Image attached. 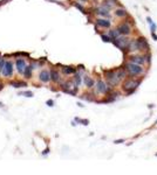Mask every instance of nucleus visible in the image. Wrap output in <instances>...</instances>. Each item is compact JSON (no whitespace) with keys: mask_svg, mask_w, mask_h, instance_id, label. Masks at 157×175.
<instances>
[{"mask_svg":"<svg viewBox=\"0 0 157 175\" xmlns=\"http://www.w3.org/2000/svg\"><path fill=\"white\" fill-rule=\"evenodd\" d=\"M101 39L103 40V42H113L114 39H111L110 35H101Z\"/></svg>","mask_w":157,"mask_h":175,"instance_id":"obj_22","label":"nucleus"},{"mask_svg":"<svg viewBox=\"0 0 157 175\" xmlns=\"http://www.w3.org/2000/svg\"><path fill=\"white\" fill-rule=\"evenodd\" d=\"M4 64H5V62H4V58H0V70H2V68H4Z\"/></svg>","mask_w":157,"mask_h":175,"instance_id":"obj_28","label":"nucleus"},{"mask_svg":"<svg viewBox=\"0 0 157 175\" xmlns=\"http://www.w3.org/2000/svg\"><path fill=\"white\" fill-rule=\"evenodd\" d=\"M82 1H87V0H82Z\"/></svg>","mask_w":157,"mask_h":175,"instance_id":"obj_36","label":"nucleus"},{"mask_svg":"<svg viewBox=\"0 0 157 175\" xmlns=\"http://www.w3.org/2000/svg\"><path fill=\"white\" fill-rule=\"evenodd\" d=\"M75 120H76V121H78V123H82L83 125H88V124H89V121L87 120V119H78V118H76Z\"/></svg>","mask_w":157,"mask_h":175,"instance_id":"obj_24","label":"nucleus"},{"mask_svg":"<svg viewBox=\"0 0 157 175\" xmlns=\"http://www.w3.org/2000/svg\"><path fill=\"white\" fill-rule=\"evenodd\" d=\"M138 44H140V49L141 50H148L149 49V44H148V42L147 40L144 39V37H138Z\"/></svg>","mask_w":157,"mask_h":175,"instance_id":"obj_9","label":"nucleus"},{"mask_svg":"<svg viewBox=\"0 0 157 175\" xmlns=\"http://www.w3.org/2000/svg\"><path fill=\"white\" fill-rule=\"evenodd\" d=\"M11 85L14 88H24V87H26V83H25V82L14 81V82H11Z\"/></svg>","mask_w":157,"mask_h":175,"instance_id":"obj_15","label":"nucleus"},{"mask_svg":"<svg viewBox=\"0 0 157 175\" xmlns=\"http://www.w3.org/2000/svg\"><path fill=\"white\" fill-rule=\"evenodd\" d=\"M20 95L21 96H26V97H33V92H31V91H25V92H22Z\"/></svg>","mask_w":157,"mask_h":175,"instance_id":"obj_25","label":"nucleus"},{"mask_svg":"<svg viewBox=\"0 0 157 175\" xmlns=\"http://www.w3.org/2000/svg\"><path fill=\"white\" fill-rule=\"evenodd\" d=\"M117 74H118V77L122 80V78H124L125 76H127V74H125V71L124 70H118L117 71Z\"/></svg>","mask_w":157,"mask_h":175,"instance_id":"obj_23","label":"nucleus"},{"mask_svg":"<svg viewBox=\"0 0 157 175\" xmlns=\"http://www.w3.org/2000/svg\"><path fill=\"white\" fill-rule=\"evenodd\" d=\"M53 104H54L53 101H47V105H48V106H53Z\"/></svg>","mask_w":157,"mask_h":175,"instance_id":"obj_31","label":"nucleus"},{"mask_svg":"<svg viewBox=\"0 0 157 175\" xmlns=\"http://www.w3.org/2000/svg\"><path fill=\"white\" fill-rule=\"evenodd\" d=\"M51 78H52L54 82H58L59 81V73L56 70H52L51 71Z\"/></svg>","mask_w":157,"mask_h":175,"instance_id":"obj_18","label":"nucleus"},{"mask_svg":"<svg viewBox=\"0 0 157 175\" xmlns=\"http://www.w3.org/2000/svg\"><path fill=\"white\" fill-rule=\"evenodd\" d=\"M85 84H86V85H87L88 88H93V87H94V81H93L90 77L86 76V77H85Z\"/></svg>","mask_w":157,"mask_h":175,"instance_id":"obj_17","label":"nucleus"},{"mask_svg":"<svg viewBox=\"0 0 157 175\" xmlns=\"http://www.w3.org/2000/svg\"><path fill=\"white\" fill-rule=\"evenodd\" d=\"M109 35H110L111 39H114V40H115V39H117V37H118L120 32H118L117 29H113V30H110V32H109Z\"/></svg>","mask_w":157,"mask_h":175,"instance_id":"obj_19","label":"nucleus"},{"mask_svg":"<svg viewBox=\"0 0 157 175\" xmlns=\"http://www.w3.org/2000/svg\"><path fill=\"white\" fill-rule=\"evenodd\" d=\"M24 75L26 78H31L32 77V67H26L24 70Z\"/></svg>","mask_w":157,"mask_h":175,"instance_id":"obj_16","label":"nucleus"},{"mask_svg":"<svg viewBox=\"0 0 157 175\" xmlns=\"http://www.w3.org/2000/svg\"><path fill=\"white\" fill-rule=\"evenodd\" d=\"M115 14H116V16H125L127 15V11L123 9V8H120V9H116Z\"/></svg>","mask_w":157,"mask_h":175,"instance_id":"obj_20","label":"nucleus"},{"mask_svg":"<svg viewBox=\"0 0 157 175\" xmlns=\"http://www.w3.org/2000/svg\"><path fill=\"white\" fill-rule=\"evenodd\" d=\"M4 1H7V0H4ZM4 1H2V2H4Z\"/></svg>","mask_w":157,"mask_h":175,"instance_id":"obj_37","label":"nucleus"},{"mask_svg":"<svg viewBox=\"0 0 157 175\" xmlns=\"http://www.w3.org/2000/svg\"><path fill=\"white\" fill-rule=\"evenodd\" d=\"M17 67H18L19 73H24V70H25V68H26L25 61H24V60H18V61H17Z\"/></svg>","mask_w":157,"mask_h":175,"instance_id":"obj_14","label":"nucleus"},{"mask_svg":"<svg viewBox=\"0 0 157 175\" xmlns=\"http://www.w3.org/2000/svg\"><path fill=\"white\" fill-rule=\"evenodd\" d=\"M147 21H148V22H149V23H152V21H151V18H149V16H148V18H147Z\"/></svg>","mask_w":157,"mask_h":175,"instance_id":"obj_33","label":"nucleus"},{"mask_svg":"<svg viewBox=\"0 0 157 175\" xmlns=\"http://www.w3.org/2000/svg\"><path fill=\"white\" fill-rule=\"evenodd\" d=\"M13 66H12V62H6L5 63V68H4V70H2V74L5 75V76H12L13 74Z\"/></svg>","mask_w":157,"mask_h":175,"instance_id":"obj_5","label":"nucleus"},{"mask_svg":"<svg viewBox=\"0 0 157 175\" xmlns=\"http://www.w3.org/2000/svg\"><path fill=\"white\" fill-rule=\"evenodd\" d=\"M63 73H65V74H74V73H75V69L73 67H65L63 68Z\"/></svg>","mask_w":157,"mask_h":175,"instance_id":"obj_21","label":"nucleus"},{"mask_svg":"<svg viewBox=\"0 0 157 175\" xmlns=\"http://www.w3.org/2000/svg\"><path fill=\"white\" fill-rule=\"evenodd\" d=\"M151 36H152V39L155 41H157V35L155 34V32H151Z\"/></svg>","mask_w":157,"mask_h":175,"instance_id":"obj_29","label":"nucleus"},{"mask_svg":"<svg viewBox=\"0 0 157 175\" xmlns=\"http://www.w3.org/2000/svg\"><path fill=\"white\" fill-rule=\"evenodd\" d=\"M156 156H157V153H156Z\"/></svg>","mask_w":157,"mask_h":175,"instance_id":"obj_38","label":"nucleus"},{"mask_svg":"<svg viewBox=\"0 0 157 175\" xmlns=\"http://www.w3.org/2000/svg\"><path fill=\"white\" fill-rule=\"evenodd\" d=\"M39 78L41 82H48L49 80H51V75H49V73L48 71H46V70H44V71H41L39 75Z\"/></svg>","mask_w":157,"mask_h":175,"instance_id":"obj_10","label":"nucleus"},{"mask_svg":"<svg viewBox=\"0 0 157 175\" xmlns=\"http://www.w3.org/2000/svg\"><path fill=\"white\" fill-rule=\"evenodd\" d=\"M113 42H114V44H115L117 48H120L121 50H124L125 48H128L130 40L127 39V37H120V36H118L117 39H115Z\"/></svg>","mask_w":157,"mask_h":175,"instance_id":"obj_4","label":"nucleus"},{"mask_svg":"<svg viewBox=\"0 0 157 175\" xmlns=\"http://www.w3.org/2000/svg\"><path fill=\"white\" fill-rule=\"evenodd\" d=\"M2 87H4V85H2V83H0V90L2 89Z\"/></svg>","mask_w":157,"mask_h":175,"instance_id":"obj_35","label":"nucleus"},{"mask_svg":"<svg viewBox=\"0 0 157 175\" xmlns=\"http://www.w3.org/2000/svg\"><path fill=\"white\" fill-rule=\"evenodd\" d=\"M48 152H49V149H48V148H47V149H45V152H44V154H47V153H48Z\"/></svg>","mask_w":157,"mask_h":175,"instance_id":"obj_34","label":"nucleus"},{"mask_svg":"<svg viewBox=\"0 0 157 175\" xmlns=\"http://www.w3.org/2000/svg\"><path fill=\"white\" fill-rule=\"evenodd\" d=\"M105 76H107V81L109 82L110 85H117L118 82H120V77H118L117 71H105Z\"/></svg>","mask_w":157,"mask_h":175,"instance_id":"obj_2","label":"nucleus"},{"mask_svg":"<svg viewBox=\"0 0 157 175\" xmlns=\"http://www.w3.org/2000/svg\"><path fill=\"white\" fill-rule=\"evenodd\" d=\"M155 29H156V25H155V23H151V32H155Z\"/></svg>","mask_w":157,"mask_h":175,"instance_id":"obj_30","label":"nucleus"},{"mask_svg":"<svg viewBox=\"0 0 157 175\" xmlns=\"http://www.w3.org/2000/svg\"><path fill=\"white\" fill-rule=\"evenodd\" d=\"M125 70L129 73L132 76H137V75L142 74L143 73V68L141 67L140 64H136V63H127L125 64Z\"/></svg>","mask_w":157,"mask_h":175,"instance_id":"obj_1","label":"nucleus"},{"mask_svg":"<svg viewBox=\"0 0 157 175\" xmlns=\"http://www.w3.org/2000/svg\"><path fill=\"white\" fill-rule=\"evenodd\" d=\"M138 84H140V82L135 81V80H127L123 83V89L128 94H131V92L135 91V89L138 87Z\"/></svg>","mask_w":157,"mask_h":175,"instance_id":"obj_3","label":"nucleus"},{"mask_svg":"<svg viewBox=\"0 0 157 175\" xmlns=\"http://www.w3.org/2000/svg\"><path fill=\"white\" fill-rule=\"evenodd\" d=\"M123 141H124L123 139H120V140H115L114 142H115V144H121V142H123Z\"/></svg>","mask_w":157,"mask_h":175,"instance_id":"obj_32","label":"nucleus"},{"mask_svg":"<svg viewBox=\"0 0 157 175\" xmlns=\"http://www.w3.org/2000/svg\"><path fill=\"white\" fill-rule=\"evenodd\" d=\"M130 61L132 63H136V64H140V66H142L144 62H145L143 56H132L130 58Z\"/></svg>","mask_w":157,"mask_h":175,"instance_id":"obj_12","label":"nucleus"},{"mask_svg":"<svg viewBox=\"0 0 157 175\" xmlns=\"http://www.w3.org/2000/svg\"><path fill=\"white\" fill-rule=\"evenodd\" d=\"M129 51H136V50H141L140 49V44H138V40H130L129 42V46H128Z\"/></svg>","mask_w":157,"mask_h":175,"instance_id":"obj_8","label":"nucleus"},{"mask_svg":"<svg viewBox=\"0 0 157 175\" xmlns=\"http://www.w3.org/2000/svg\"><path fill=\"white\" fill-rule=\"evenodd\" d=\"M96 23H97L100 27H105V28L110 27V21L105 20V19H97V20H96Z\"/></svg>","mask_w":157,"mask_h":175,"instance_id":"obj_13","label":"nucleus"},{"mask_svg":"<svg viewBox=\"0 0 157 175\" xmlns=\"http://www.w3.org/2000/svg\"><path fill=\"white\" fill-rule=\"evenodd\" d=\"M96 13L100 14V15H103V16H108L109 15V9L103 5V6L98 7L97 9H96Z\"/></svg>","mask_w":157,"mask_h":175,"instance_id":"obj_11","label":"nucleus"},{"mask_svg":"<svg viewBox=\"0 0 157 175\" xmlns=\"http://www.w3.org/2000/svg\"><path fill=\"white\" fill-rule=\"evenodd\" d=\"M96 90H97V92H100V94H105L109 89H108V87L105 84V82L98 81L97 84H96Z\"/></svg>","mask_w":157,"mask_h":175,"instance_id":"obj_7","label":"nucleus"},{"mask_svg":"<svg viewBox=\"0 0 157 175\" xmlns=\"http://www.w3.org/2000/svg\"><path fill=\"white\" fill-rule=\"evenodd\" d=\"M156 123H157V121H156Z\"/></svg>","mask_w":157,"mask_h":175,"instance_id":"obj_39","label":"nucleus"},{"mask_svg":"<svg viewBox=\"0 0 157 175\" xmlns=\"http://www.w3.org/2000/svg\"><path fill=\"white\" fill-rule=\"evenodd\" d=\"M75 83H76V85H80V84H81V78H80V75H76V76H75Z\"/></svg>","mask_w":157,"mask_h":175,"instance_id":"obj_26","label":"nucleus"},{"mask_svg":"<svg viewBox=\"0 0 157 175\" xmlns=\"http://www.w3.org/2000/svg\"><path fill=\"white\" fill-rule=\"evenodd\" d=\"M75 7H76V8H78V9H80V11H81L82 13H86V12H85V8H83V7L81 6L80 4H75Z\"/></svg>","mask_w":157,"mask_h":175,"instance_id":"obj_27","label":"nucleus"},{"mask_svg":"<svg viewBox=\"0 0 157 175\" xmlns=\"http://www.w3.org/2000/svg\"><path fill=\"white\" fill-rule=\"evenodd\" d=\"M117 30L120 32V34H122V35H128V34L130 33V27L128 26V23H122V25L118 26Z\"/></svg>","mask_w":157,"mask_h":175,"instance_id":"obj_6","label":"nucleus"}]
</instances>
